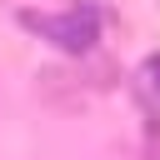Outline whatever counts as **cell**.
Here are the masks:
<instances>
[{
    "label": "cell",
    "mask_w": 160,
    "mask_h": 160,
    "mask_svg": "<svg viewBox=\"0 0 160 160\" xmlns=\"http://www.w3.org/2000/svg\"><path fill=\"white\" fill-rule=\"evenodd\" d=\"M35 35H45V40H55L60 50H70V55H85L95 40H100V10L95 5H70L65 15H20Z\"/></svg>",
    "instance_id": "obj_1"
},
{
    "label": "cell",
    "mask_w": 160,
    "mask_h": 160,
    "mask_svg": "<svg viewBox=\"0 0 160 160\" xmlns=\"http://www.w3.org/2000/svg\"><path fill=\"white\" fill-rule=\"evenodd\" d=\"M145 75H150V90L160 95V55H150V60H145Z\"/></svg>",
    "instance_id": "obj_3"
},
{
    "label": "cell",
    "mask_w": 160,
    "mask_h": 160,
    "mask_svg": "<svg viewBox=\"0 0 160 160\" xmlns=\"http://www.w3.org/2000/svg\"><path fill=\"white\" fill-rule=\"evenodd\" d=\"M145 135H150V160H160V115H150V130Z\"/></svg>",
    "instance_id": "obj_2"
}]
</instances>
